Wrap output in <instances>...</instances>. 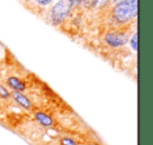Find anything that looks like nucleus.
<instances>
[{"instance_id": "obj_1", "label": "nucleus", "mask_w": 153, "mask_h": 145, "mask_svg": "<svg viewBox=\"0 0 153 145\" xmlns=\"http://www.w3.org/2000/svg\"><path fill=\"white\" fill-rule=\"evenodd\" d=\"M72 10L74 5L71 0H58L47 11V22L53 28H59L68 19Z\"/></svg>"}, {"instance_id": "obj_2", "label": "nucleus", "mask_w": 153, "mask_h": 145, "mask_svg": "<svg viewBox=\"0 0 153 145\" xmlns=\"http://www.w3.org/2000/svg\"><path fill=\"white\" fill-rule=\"evenodd\" d=\"M32 1L33 5H36V7H41V9H43V7L45 9V7H47L53 3V0H32Z\"/></svg>"}, {"instance_id": "obj_3", "label": "nucleus", "mask_w": 153, "mask_h": 145, "mask_svg": "<svg viewBox=\"0 0 153 145\" xmlns=\"http://www.w3.org/2000/svg\"><path fill=\"white\" fill-rule=\"evenodd\" d=\"M71 2H72V5H74V7H79V5L83 2V0H71Z\"/></svg>"}, {"instance_id": "obj_4", "label": "nucleus", "mask_w": 153, "mask_h": 145, "mask_svg": "<svg viewBox=\"0 0 153 145\" xmlns=\"http://www.w3.org/2000/svg\"><path fill=\"white\" fill-rule=\"evenodd\" d=\"M122 0H110L109 1V3H110V5H114V4H117V3H119V2H121Z\"/></svg>"}]
</instances>
